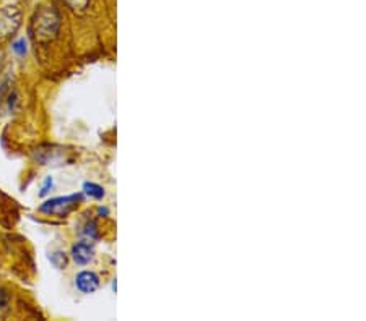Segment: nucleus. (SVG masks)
Returning <instances> with one entry per match:
<instances>
[{"mask_svg": "<svg viewBox=\"0 0 366 321\" xmlns=\"http://www.w3.org/2000/svg\"><path fill=\"white\" fill-rule=\"evenodd\" d=\"M75 285L83 294H93V292L100 288V278L93 271H81L75 278Z\"/></svg>", "mask_w": 366, "mask_h": 321, "instance_id": "20e7f679", "label": "nucleus"}, {"mask_svg": "<svg viewBox=\"0 0 366 321\" xmlns=\"http://www.w3.org/2000/svg\"><path fill=\"white\" fill-rule=\"evenodd\" d=\"M83 191H85V195H88L90 198H95V200H103V196H104L103 186H100L98 184H93V182H85Z\"/></svg>", "mask_w": 366, "mask_h": 321, "instance_id": "423d86ee", "label": "nucleus"}, {"mask_svg": "<svg viewBox=\"0 0 366 321\" xmlns=\"http://www.w3.org/2000/svg\"><path fill=\"white\" fill-rule=\"evenodd\" d=\"M11 48H14V52L15 54H19V56H25L26 54V48H28V44H26V39L25 38H20V39H16L15 43H14V46H11Z\"/></svg>", "mask_w": 366, "mask_h": 321, "instance_id": "1a4fd4ad", "label": "nucleus"}, {"mask_svg": "<svg viewBox=\"0 0 366 321\" xmlns=\"http://www.w3.org/2000/svg\"><path fill=\"white\" fill-rule=\"evenodd\" d=\"M93 256H95V248L90 243L77 242L72 247V258L77 265H88Z\"/></svg>", "mask_w": 366, "mask_h": 321, "instance_id": "39448f33", "label": "nucleus"}, {"mask_svg": "<svg viewBox=\"0 0 366 321\" xmlns=\"http://www.w3.org/2000/svg\"><path fill=\"white\" fill-rule=\"evenodd\" d=\"M49 260H51L52 265H54L56 268H59V270H62V268L67 266V256H66V253H63V252L52 253L49 256Z\"/></svg>", "mask_w": 366, "mask_h": 321, "instance_id": "6e6552de", "label": "nucleus"}, {"mask_svg": "<svg viewBox=\"0 0 366 321\" xmlns=\"http://www.w3.org/2000/svg\"><path fill=\"white\" fill-rule=\"evenodd\" d=\"M21 25V14L16 7L0 9V41L14 36Z\"/></svg>", "mask_w": 366, "mask_h": 321, "instance_id": "7ed1b4c3", "label": "nucleus"}, {"mask_svg": "<svg viewBox=\"0 0 366 321\" xmlns=\"http://www.w3.org/2000/svg\"><path fill=\"white\" fill-rule=\"evenodd\" d=\"M52 185H54V180H52V177H46V180H44V184H43V189H41V191H39V195L41 196H46L51 191V189H52Z\"/></svg>", "mask_w": 366, "mask_h": 321, "instance_id": "9b49d317", "label": "nucleus"}, {"mask_svg": "<svg viewBox=\"0 0 366 321\" xmlns=\"http://www.w3.org/2000/svg\"><path fill=\"white\" fill-rule=\"evenodd\" d=\"M85 233H86V236H88L90 238H91V237H96V236H98V232H96V226H95V223H90L88 226H86V231H85Z\"/></svg>", "mask_w": 366, "mask_h": 321, "instance_id": "f8f14e48", "label": "nucleus"}, {"mask_svg": "<svg viewBox=\"0 0 366 321\" xmlns=\"http://www.w3.org/2000/svg\"><path fill=\"white\" fill-rule=\"evenodd\" d=\"M83 200L81 194L77 195H68V196H57V198H51L46 203H43L39 206V211L44 214H54V216H67L68 213H72L75 208Z\"/></svg>", "mask_w": 366, "mask_h": 321, "instance_id": "f03ea898", "label": "nucleus"}, {"mask_svg": "<svg viewBox=\"0 0 366 321\" xmlns=\"http://www.w3.org/2000/svg\"><path fill=\"white\" fill-rule=\"evenodd\" d=\"M10 312V294L0 288V320H4Z\"/></svg>", "mask_w": 366, "mask_h": 321, "instance_id": "0eeeda50", "label": "nucleus"}, {"mask_svg": "<svg viewBox=\"0 0 366 321\" xmlns=\"http://www.w3.org/2000/svg\"><path fill=\"white\" fill-rule=\"evenodd\" d=\"M61 16L54 9H41L31 21L33 38L39 43H49L59 33Z\"/></svg>", "mask_w": 366, "mask_h": 321, "instance_id": "f257e3e1", "label": "nucleus"}, {"mask_svg": "<svg viewBox=\"0 0 366 321\" xmlns=\"http://www.w3.org/2000/svg\"><path fill=\"white\" fill-rule=\"evenodd\" d=\"M109 209L108 208H100V214H108Z\"/></svg>", "mask_w": 366, "mask_h": 321, "instance_id": "ddd939ff", "label": "nucleus"}, {"mask_svg": "<svg viewBox=\"0 0 366 321\" xmlns=\"http://www.w3.org/2000/svg\"><path fill=\"white\" fill-rule=\"evenodd\" d=\"M66 4L71 7L72 10H85L86 7H88L90 0H66Z\"/></svg>", "mask_w": 366, "mask_h": 321, "instance_id": "9d476101", "label": "nucleus"}]
</instances>
